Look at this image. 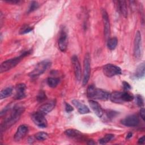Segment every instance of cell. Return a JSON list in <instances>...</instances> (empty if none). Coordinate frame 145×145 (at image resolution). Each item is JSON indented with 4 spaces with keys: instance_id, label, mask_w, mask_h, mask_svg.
Returning a JSON list of instances; mask_svg holds the SVG:
<instances>
[{
    "instance_id": "6",
    "label": "cell",
    "mask_w": 145,
    "mask_h": 145,
    "mask_svg": "<svg viewBox=\"0 0 145 145\" xmlns=\"http://www.w3.org/2000/svg\"><path fill=\"white\" fill-rule=\"evenodd\" d=\"M142 36L140 32L138 31L137 32L134 41V56L135 58L139 59L142 56Z\"/></svg>"
},
{
    "instance_id": "3",
    "label": "cell",
    "mask_w": 145,
    "mask_h": 145,
    "mask_svg": "<svg viewBox=\"0 0 145 145\" xmlns=\"http://www.w3.org/2000/svg\"><path fill=\"white\" fill-rule=\"evenodd\" d=\"M31 53V50H29L25 52H24L22 54H21L18 57L9 59L3 62L0 66V72L3 73L4 72H6L11 69L15 67L24 58L25 56L30 54Z\"/></svg>"
},
{
    "instance_id": "33",
    "label": "cell",
    "mask_w": 145,
    "mask_h": 145,
    "mask_svg": "<svg viewBox=\"0 0 145 145\" xmlns=\"http://www.w3.org/2000/svg\"><path fill=\"white\" fill-rule=\"evenodd\" d=\"M122 86H123V89L125 91H129L131 88V86L129 84V83L125 81H123L122 82Z\"/></svg>"
},
{
    "instance_id": "1",
    "label": "cell",
    "mask_w": 145,
    "mask_h": 145,
    "mask_svg": "<svg viewBox=\"0 0 145 145\" xmlns=\"http://www.w3.org/2000/svg\"><path fill=\"white\" fill-rule=\"evenodd\" d=\"M24 111V107L19 104L15 105L10 110V114L5 119L1 125V134L15 123Z\"/></svg>"
},
{
    "instance_id": "29",
    "label": "cell",
    "mask_w": 145,
    "mask_h": 145,
    "mask_svg": "<svg viewBox=\"0 0 145 145\" xmlns=\"http://www.w3.org/2000/svg\"><path fill=\"white\" fill-rule=\"evenodd\" d=\"M104 112L105 113L106 115V117L108 120H110L113 118L117 114V112L112 110H106L105 112L104 111Z\"/></svg>"
},
{
    "instance_id": "23",
    "label": "cell",
    "mask_w": 145,
    "mask_h": 145,
    "mask_svg": "<svg viewBox=\"0 0 145 145\" xmlns=\"http://www.w3.org/2000/svg\"><path fill=\"white\" fill-rule=\"evenodd\" d=\"M12 93V88L11 87H7L3 89L0 93V99L2 100L9 97Z\"/></svg>"
},
{
    "instance_id": "31",
    "label": "cell",
    "mask_w": 145,
    "mask_h": 145,
    "mask_svg": "<svg viewBox=\"0 0 145 145\" xmlns=\"http://www.w3.org/2000/svg\"><path fill=\"white\" fill-rule=\"evenodd\" d=\"M39 7V3L36 2V1H32L29 6V9H28V12L29 13V12H33L35 10H37Z\"/></svg>"
},
{
    "instance_id": "8",
    "label": "cell",
    "mask_w": 145,
    "mask_h": 145,
    "mask_svg": "<svg viewBox=\"0 0 145 145\" xmlns=\"http://www.w3.org/2000/svg\"><path fill=\"white\" fill-rule=\"evenodd\" d=\"M31 119L33 123L40 128H45L48 126V122L44 115L39 112L32 113Z\"/></svg>"
},
{
    "instance_id": "27",
    "label": "cell",
    "mask_w": 145,
    "mask_h": 145,
    "mask_svg": "<svg viewBox=\"0 0 145 145\" xmlns=\"http://www.w3.org/2000/svg\"><path fill=\"white\" fill-rule=\"evenodd\" d=\"M114 138V135L112 134H107L103 138L99 140V143L101 144H104L110 142Z\"/></svg>"
},
{
    "instance_id": "16",
    "label": "cell",
    "mask_w": 145,
    "mask_h": 145,
    "mask_svg": "<svg viewBox=\"0 0 145 145\" xmlns=\"http://www.w3.org/2000/svg\"><path fill=\"white\" fill-rule=\"evenodd\" d=\"M88 103L91 109L96 114V116L100 118L104 114V110L100 105L97 101L92 100H89Z\"/></svg>"
},
{
    "instance_id": "36",
    "label": "cell",
    "mask_w": 145,
    "mask_h": 145,
    "mask_svg": "<svg viewBox=\"0 0 145 145\" xmlns=\"http://www.w3.org/2000/svg\"><path fill=\"white\" fill-rule=\"evenodd\" d=\"M6 2L10 3H14V4H16L19 3L20 1L19 0H5Z\"/></svg>"
},
{
    "instance_id": "15",
    "label": "cell",
    "mask_w": 145,
    "mask_h": 145,
    "mask_svg": "<svg viewBox=\"0 0 145 145\" xmlns=\"http://www.w3.org/2000/svg\"><path fill=\"white\" fill-rule=\"evenodd\" d=\"M28 131V127L25 125H22L19 126L16 132L14 135V139L15 141H19L25 137Z\"/></svg>"
},
{
    "instance_id": "9",
    "label": "cell",
    "mask_w": 145,
    "mask_h": 145,
    "mask_svg": "<svg viewBox=\"0 0 145 145\" xmlns=\"http://www.w3.org/2000/svg\"><path fill=\"white\" fill-rule=\"evenodd\" d=\"M68 39L67 34L64 28H61L58 39V47L61 51L65 52L67 46Z\"/></svg>"
},
{
    "instance_id": "11",
    "label": "cell",
    "mask_w": 145,
    "mask_h": 145,
    "mask_svg": "<svg viewBox=\"0 0 145 145\" xmlns=\"http://www.w3.org/2000/svg\"><path fill=\"white\" fill-rule=\"evenodd\" d=\"M71 63L73 67L75 76L78 81H80L81 79V67L78 58L76 55H74L71 58Z\"/></svg>"
},
{
    "instance_id": "2",
    "label": "cell",
    "mask_w": 145,
    "mask_h": 145,
    "mask_svg": "<svg viewBox=\"0 0 145 145\" xmlns=\"http://www.w3.org/2000/svg\"><path fill=\"white\" fill-rule=\"evenodd\" d=\"M87 95L89 99L106 101L109 99L110 93L105 90L97 88L93 85H90L87 88Z\"/></svg>"
},
{
    "instance_id": "20",
    "label": "cell",
    "mask_w": 145,
    "mask_h": 145,
    "mask_svg": "<svg viewBox=\"0 0 145 145\" xmlns=\"http://www.w3.org/2000/svg\"><path fill=\"white\" fill-rule=\"evenodd\" d=\"M65 134L69 137L75 139H79L82 137V134L75 129H68L65 131Z\"/></svg>"
},
{
    "instance_id": "19",
    "label": "cell",
    "mask_w": 145,
    "mask_h": 145,
    "mask_svg": "<svg viewBox=\"0 0 145 145\" xmlns=\"http://www.w3.org/2000/svg\"><path fill=\"white\" fill-rule=\"evenodd\" d=\"M109 99L112 102L117 104H122L123 103L122 99V92L114 91L110 93Z\"/></svg>"
},
{
    "instance_id": "7",
    "label": "cell",
    "mask_w": 145,
    "mask_h": 145,
    "mask_svg": "<svg viewBox=\"0 0 145 145\" xmlns=\"http://www.w3.org/2000/svg\"><path fill=\"white\" fill-rule=\"evenodd\" d=\"M103 70L104 74L109 78H111L115 75H120L122 74V71L120 67L111 63L105 65L103 67Z\"/></svg>"
},
{
    "instance_id": "37",
    "label": "cell",
    "mask_w": 145,
    "mask_h": 145,
    "mask_svg": "<svg viewBox=\"0 0 145 145\" xmlns=\"http://www.w3.org/2000/svg\"><path fill=\"white\" fill-rule=\"evenodd\" d=\"M144 138H145V137L143 135L140 138H139V140H138V143L139 144H144V141H145Z\"/></svg>"
},
{
    "instance_id": "25",
    "label": "cell",
    "mask_w": 145,
    "mask_h": 145,
    "mask_svg": "<svg viewBox=\"0 0 145 145\" xmlns=\"http://www.w3.org/2000/svg\"><path fill=\"white\" fill-rule=\"evenodd\" d=\"M59 82V80L57 78L49 77L47 79V83L48 86L51 88H55L57 86Z\"/></svg>"
},
{
    "instance_id": "35",
    "label": "cell",
    "mask_w": 145,
    "mask_h": 145,
    "mask_svg": "<svg viewBox=\"0 0 145 145\" xmlns=\"http://www.w3.org/2000/svg\"><path fill=\"white\" fill-rule=\"evenodd\" d=\"M140 117L142 118V119L144 121L145 119V111H144V108H142L140 110Z\"/></svg>"
},
{
    "instance_id": "14",
    "label": "cell",
    "mask_w": 145,
    "mask_h": 145,
    "mask_svg": "<svg viewBox=\"0 0 145 145\" xmlns=\"http://www.w3.org/2000/svg\"><path fill=\"white\" fill-rule=\"evenodd\" d=\"M114 3H115L116 8L117 11L124 17H127V9L126 2L125 1H114Z\"/></svg>"
},
{
    "instance_id": "18",
    "label": "cell",
    "mask_w": 145,
    "mask_h": 145,
    "mask_svg": "<svg viewBox=\"0 0 145 145\" xmlns=\"http://www.w3.org/2000/svg\"><path fill=\"white\" fill-rule=\"evenodd\" d=\"M72 103L77 108L78 112L80 114H87L90 112L88 106L80 102L78 100L74 99L72 101Z\"/></svg>"
},
{
    "instance_id": "13",
    "label": "cell",
    "mask_w": 145,
    "mask_h": 145,
    "mask_svg": "<svg viewBox=\"0 0 145 145\" xmlns=\"http://www.w3.org/2000/svg\"><path fill=\"white\" fill-rule=\"evenodd\" d=\"M26 86L24 83H19L15 87L16 93L14 99L16 100H20L24 99L26 96L25 94Z\"/></svg>"
},
{
    "instance_id": "34",
    "label": "cell",
    "mask_w": 145,
    "mask_h": 145,
    "mask_svg": "<svg viewBox=\"0 0 145 145\" xmlns=\"http://www.w3.org/2000/svg\"><path fill=\"white\" fill-rule=\"evenodd\" d=\"M73 110H74V109L70 104L66 103H65V110L66 111V112L69 113V112L73 111Z\"/></svg>"
},
{
    "instance_id": "32",
    "label": "cell",
    "mask_w": 145,
    "mask_h": 145,
    "mask_svg": "<svg viewBox=\"0 0 145 145\" xmlns=\"http://www.w3.org/2000/svg\"><path fill=\"white\" fill-rule=\"evenodd\" d=\"M135 102L138 106H143L144 105V100L140 95H137L135 96Z\"/></svg>"
},
{
    "instance_id": "4",
    "label": "cell",
    "mask_w": 145,
    "mask_h": 145,
    "mask_svg": "<svg viewBox=\"0 0 145 145\" xmlns=\"http://www.w3.org/2000/svg\"><path fill=\"white\" fill-rule=\"evenodd\" d=\"M51 62L49 59H45L39 62L34 69L29 73V75L31 78L37 77L46 71L51 66Z\"/></svg>"
},
{
    "instance_id": "24",
    "label": "cell",
    "mask_w": 145,
    "mask_h": 145,
    "mask_svg": "<svg viewBox=\"0 0 145 145\" xmlns=\"http://www.w3.org/2000/svg\"><path fill=\"white\" fill-rule=\"evenodd\" d=\"M122 99L123 102H130L134 100V96L132 93L128 92V91H125L122 92Z\"/></svg>"
},
{
    "instance_id": "5",
    "label": "cell",
    "mask_w": 145,
    "mask_h": 145,
    "mask_svg": "<svg viewBox=\"0 0 145 145\" xmlns=\"http://www.w3.org/2000/svg\"><path fill=\"white\" fill-rule=\"evenodd\" d=\"M91 73V61L88 53L86 54L83 61V85L85 86L88 83Z\"/></svg>"
},
{
    "instance_id": "17",
    "label": "cell",
    "mask_w": 145,
    "mask_h": 145,
    "mask_svg": "<svg viewBox=\"0 0 145 145\" xmlns=\"http://www.w3.org/2000/svg\"><path fill=\"white\" fill-rule=\"evenodd\" d=\"M55 105H56V102L54 100L48 102L42 105L39 108V112L41 113L44 115H45L48 113L50 112L54 109V108L55 107Z\"/></svg>"
},
{
    "instance_id": "21",
    "label": "cell",
    "mask_w": 145,
    "mask_h": 145,
    "mask_svg": "<svg viewBox=\"0 0 145 145\" xmlns=\"http://www.w3.org/2000/svg\"><path fill=\"white\" fill-rule=\"evenodd\" d=\"M144 63L143 62L141 64H140L138 67L137 68L135 73V78L138 79L142 78L144 77Z\"/></svg>"
},
{
    "instance_id": "12",
    "label": "cell",
    "mask_w": 145,
    "mask_h": 145,
    "mask_svg": "<svg viewBox=\"0 0 145 145\" xmlns=\"http://www.w3.org/2000/svg\"><path fill=\"white\" fill-rule=\"evenodd\" d=\"M102 17L104 23V36L105 39L107 40L109 39V37L110 36V22L108 16V14L105 9L102 10Z\"/></svg>"
},
{
    "instance_id": "22",
    "label": "cell",
    "mask_w": 145,
    "mask_h": 145,
    "mask_svg": "<svg viewBox=\"0 0 145 145\" xmlns=\"http://www.w3.org/2000/svg\"><path fill=\"white\" fill-rule=\"evenodd\" d=\"M117 43H118V40L116 37H113L109 38V39L107 41L108 48L110 50H114L116 48Z\"/></svg>"
},
{
    "instance_id": "26",
    "label": "cell",
    "mask_w": 145,
    "mask_h": 145,
    "mask_svg": "<svg viewBox=\"0 0 145 145\" xmlns=\"http://www.w3.org/2000/svg\"><path fill=\"white\" fill-rule=\"evenodd\" d=\"M48 134L45 132H38L35 135V138L39 140V141H43L48 138Z\"/></svg>"
},
{
    "instance_id": "28",
    "label": "cell",
    "mask_w": 145,
    "mask_h": 145,
    "mask_svg": "<svg viewBox=\"0 0 145 145\" xmlns=\"http://www.w3.org/2000/svg\"><path fill=\"white\" fill-rule=\"evenodd\" d=\"M32 30H33V27L29 26V25L24 24L21 27V28L19 31V33L22 34V35L25 34V33L30 32Z\"/></svg>"
},
{
    "instance_id": "38",
    "label": "cell",
    "mask_w": 145,
    "mask_h": 145,
    "mask_svg": "<svg viewBox=\"0 0 145 145\" xmlns=\"http://www.w3.org/2000/svg\"><path fill=\"white\" fill-rule=\"evenodd\" d=\"M132 135H133V133H131V132L127 134V136H126V139H129V138H131V137H132Z\"/></svg>"
},
{
    "instance_id": "39",
    "label": "cell",
    "mask_w": 145,
    "mask_h": 145,
    "mask_svg": "<svg viewBox=\"0 0 145 145\" xmlns=\"http://www.w3.org/2000/svg\"><path fill=\"white\" fill-rule=\"evenodd\" d=\"M88 141H89V142H88V144H95V143L93 142L92 140H88Z\"/></svg>"
},
{
    "instance_id": "30",
    "label": "cell",
    "mask_w": 145,
    "mask_h": 145,
    "mask_svg": "<svg viewBox=\"0 0 145 145\" xmlns=\"http://www.w3.org/2000/svg\"><path fill=\"white\" fill-rule=\"evenodd\" d=\"M46 98L47 97H46L45 93L42 90H41L37 96V101L38 102L41 103V102L46 100Z\"/></svg>"
},
{
    "instance_id": "10",
    "label": "cell",
    "mask_w": 145,
    "mask_h": 145,
    "mask_svg": "<svg viewBox=\"0 0 145 145\" xmlns=\"http://www.w3.org/2000/svg\"><path fill=\"white\" fill-rule=\"evenodd\" d=\"M121 123L126 126L134 127L137 126L139 123V119L137 115L132 114L127 116L121 120Z\"/></svg>"
}]
</instances>
